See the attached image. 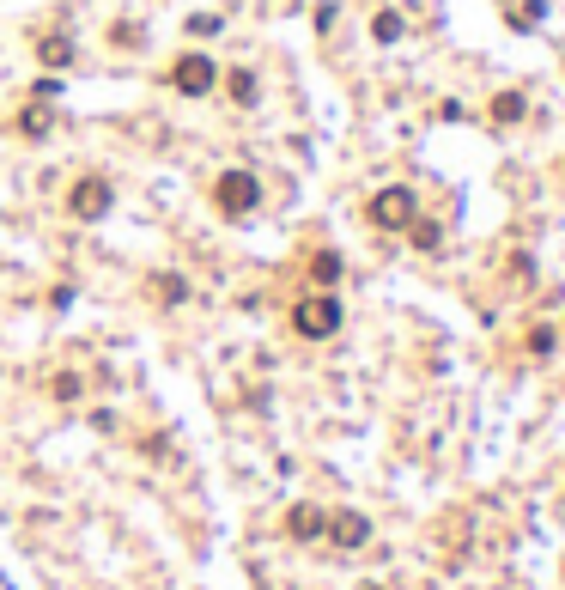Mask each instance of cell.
Listing matches in <instances>:
<instances>
[{"label": "cell", "mask_w": 565, "mask_h": 590, "mask_svg": "<svg viewBox=\"0 0 565 590\" xmlns=\"http://www.w3.org/2000/svg\"><path fill=\"white\" fill-rule=\"evenodd\" d=\"M310 280H316V286H335V280H341V256H335V250H316V256H310Z\"/></svg>", "instance_id": "10"}, {"label": "cell", "mask_w": 565, "mask_h": 590, "mask_svg": "<svg viewBox=\"0 0 565 590\" xmlns=\"http://www.w3.org/2000/svg\"><path fill=\"white\" fill-rule=\"evenodd\" d=\"M152 292H158V305H183V299H189V280H183V274H158Z\"/></svg>", "instance_id": "11"}, {"label": "cell", "mask_w": 565, "mask_h": 590, "mask_svg": "<svg viewBox=\"0 0 565 590\" xmlns=\"http://www.w3.org/2000/svg\"><path fill=\"white\" fill-rule=\"evenodd\" d=\"M292 329L304 341H329L341 329V299H335V292H310V299H298L292 305Z\"/></svg>", "instance_id": "2"}, {"label": "cell", "mask_w": 565, "mask_h": 590, "mask_svg": "<svg viewBox=\"0 0 565 590\" xmlns=\"http://www.w3.org/2000/svg\"><path fill=\"white\" fill-rule=\"evenodd\" d=\"M213 86H219L213 55H201V49L177 55V67H171V92H183V98H213Z\"/></svg>", "instance_id": "5"}, {"label": "cell", "mask_w": 565, "mask_h": 590, "mask_svg": "<svg viewBox=\"0 0 565 590\" xmlns=\"http://www.w3.org/2000/svg\"><path fill=\"white\" fill-rule=\"evenodd\" d=\"M365 219H371L377 232H408L414 219H420V201H414V189H401V183H389V189H377V195H371Z\"/></svg>", "instance_id": "1"}, {"label": "cell", "mask_w": 565, "mask_h": 590, "mask_svg": "<svg viewBox=\"0 0 565 590\" xmlns=\"http://www.w3.org/2000/svg\"><path fill=\"white\" fill-rule=\"evenodd\" d=\"M414 244L420 250H438V226H420V219H414Z\"/></svg>", "instance_id": "16"}, {"label": "cell", "mask_w": 565, "mask_h": 590, "mask_svg": "<svg viewBox=\"0 0 565 590\" xmlns=\"http://www.w3.org/2000/svg\"><path fill=\"white\" fill-rule=\"evenodd\" d=\"M322 536H335V548H365V542H371V524L359 518V511H335Z\"/></svg>", "instance_id": "6"}, {"label": "cell", "mask_w": 565, "mask_h": 590, "mask_svg": "<svg viewBox=\"0 0 565 590\" xmlns=\"http://www.w3.org/2000/svg\"><path fill=\"white\" fill-rule=\"evenodd\" d=\"M225 98H231V104H256V73H250V67H231V73H225Z\"/></svg>", "instance_id": "9"}, {"label": "cell", "mask_w": 565, "mask_h": 590, "mask_svg": "<svg viewBox=\"0 0 565 590\" xmlns=\"http://www.w3.org/2000/svg\"><path fill=\"white\" fill-rule=\"evenodd\" d=\"M49 128H55V116H49V110H43V104H37V110H25V116H19V134H25V140H43V134H49Z\"/></svg>", "instance_id": "13"}, {"label": "cell", "mask_w": 565, "mask_h": 590, "mask_svg": "<svg viewBox=\"0 0 565 590\" xmlns=\"http://www.w3.org/2000/svg\"><path fill=\"white\" fill-rule=\"evenodd\" d=\"M256 201H262L256 171H225V177H213V207H219L225 219H244V213H256Z\"/></svg>", "instance_id": "3"}, {"label": "cell", "mask_w": 565, "mask_h": 590, "mask_svg": "<svg viewBox=\"0 0 565 590\" xmlns=\"http://www.w3.org/2000/svg\"><path fill=\"white\" fill-rule=\"evenodd\" d=\"M523 116H529V98H523V92H499V98H493V122H499V128H517Z\"/></svg>", "instance_id": "8"}, {"label": "cell", "mask_w": 565, "mask_h": 590, "mask_svg": "<svg viewBox=\"0 0 565 590\" xmlns=\"http://www.w3.org/2000/svg\"><path fill=\"white\" fill-rule=\"evenodd\" d=\"M553 347H559V335H553L547 323H541V329H529V353H535V359H547Z\"/></svg>", "instance_id": "15"}, {"label": "cell", "mask_w": 565, "mask_h": 590, "mask_svg": "<svg viewBox=\"0 0 565 590\" xmlns=\"http://www.w3.org/2000/svg\"><path fill=\"white\" fill-rule=\"evenodd\" d=\"M37 55H43V67H67V61H73V43H67V37H43Z\"/></svg>", "instance_id": "12"}, {"label": "cell", "mask_w": 565, "mask_h": 590, "mask_svg": "<svg viewBox=\"0 0 565 590\" xmlns=\"http://www.w3.org/2000/svg\"><path fill=\"white\" fill-rule=\"evenodd\" d=\"M401 31H408V25H401V13H377V19H371V37H377V43H395Z\"/></svg>", "instance_id": "14"}, {"label": "cell", "mask_w": 565, "mask_h": 590, "mask_svg": "<svg viewBox=\"0 0 565 590\" xmlns=\"http://www.w3.org/2000/svg\"><path fill=\"white\" fill-rule=\"evenodd\" d=\"M110 201H116V189H110V177H98V171H86V177H73V183H67V213H73V219H86V226L110 213Z\"/></svg>", "instance_id": "4"}, {"label": "cell", "mask_w": 565, "mask_h": 590, "mask_svg": "<svg viewBox=\"0 0 565 590\" xmlns=\"http://www.w3.org/2000/svg\"><path fill=\"white\" fill-rule=\"evenodd\" d=\"M365 590H377V584H365Z\"/></svg>", "instance_id": "18"}, {"label": "cell", "mask_w": 565, "mask_h": 590, "mask_svg": "<svg viewBox=\"0 0 565 590\" xmlns=\"http://www.w3.org/2000/svg\"><path fill=\"white\" fill-rule=\"evenodd\" d=\"M189 31H195V37H219V19H213V13H201V19H189Z\"/></svg>", "instance_id": "17"}, {"label": "cell", "mask_w": 565, "mask_h": 590, "mask_svg": "<svg viewBox=\"0 0 565 590\" xmlns=\"http://www.w3.org/2000/svg\"><path fill=\"white\" fill-rule=\"evenodd\" d=\"M322 530H329V518H322L316 505H292V511H286V536H292V542H316Z\"/></svg>", "instance_id": "7"}]
</instances>
